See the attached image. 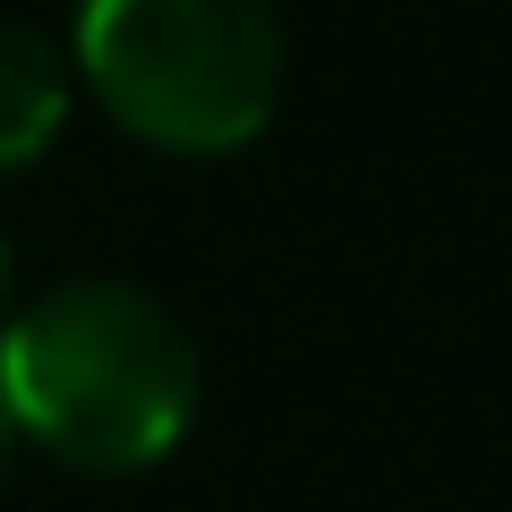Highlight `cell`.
I'll return each instance as SVG.
<instances>
[{"instance_id": "cell-1", "label": "cell", "mask_w": 512, "mask_h": 512, "mask_svg": "<svg viewBox=\"0 0 512 512\" xmlns=\"http://www.w3.org/2000/svg\"><path fill=\"white\" fill-rule=\"evenodd\" d=\"M0 410L94 478L154 470L197 419V350L137 282H60L0 325Z\"/></svg>"}, {"instance_id": "cell-2", "label": "cell", "mask_w": 512, "mask_h": 512, "mask_svg": "<svg viewBox=\"0 0 512 512\" xmlns=\"http://www.w3.org/2000/svg\"><path fill=\"white\" fill-rule=\"evenodd\" d=\"M77 77L163 154H231L282 103L274 0H86Z\"/></svg>"}, {"instance_id": "cell-3", "label": "cell", "mask_w": 512, "mask_h": 512, "mask_svg": "<svg viewBox=\"0 0 512 512\" xmlns=\"http://www.w3.org/2000/svg\"><path fill=\"white\" fill-rule=\"evenodd\" d=\"M69 52L43 43L35 26H0V171H26L69 120Z\"/></svg>"}, {"instance_id": "cell-4", "label": "cell", "mask_w": 512, "mask_h": 512, "mask_svg": "<svg viewBox=\"0 0 512 512\" xmlns=\"http://www.w3.org/2000/svg\"><path fill=\"white\" fill-rule=\"evenodd\" d=\"M9 444H18V427H9V410H0V470H9Z\"/></svg>"}, {"instance_id": "cell-5", "label": "cell", "mask_w": 512, "mask_h": 512, "mask_svg": "<svg viewBox=\"0 0 512 512\" xmlns=\"http://www.w3.org/2000/svg\"><path fill=\"white\" fill-rule=\"evenodd\" d=\"M0 299H9V248H0Z\"/></svg>"}]
</instances>
